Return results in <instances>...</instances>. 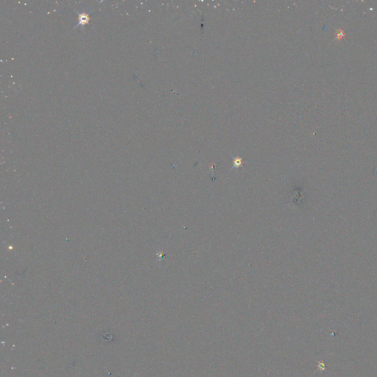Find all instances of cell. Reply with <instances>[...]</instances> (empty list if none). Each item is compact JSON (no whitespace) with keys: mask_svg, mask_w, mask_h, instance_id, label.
Masks as SVG:
<instances>
[{"mask_svg":"<svg viewBox=\"0 0 377 377\" xmlns=\"http://www.w3.org/2000/svg\"><path fill=\"white\" fill-rule=\"evenodd\" d=\"M241 164H242V160L239 158H236V159L234 161V162H233V166L236 167H239Z\"/></svg>","mask_w":377,"mask_h":377,"instance_id":"6da1fadb","label":"cell"}]
</instances>
